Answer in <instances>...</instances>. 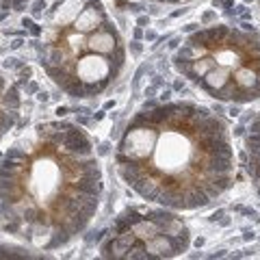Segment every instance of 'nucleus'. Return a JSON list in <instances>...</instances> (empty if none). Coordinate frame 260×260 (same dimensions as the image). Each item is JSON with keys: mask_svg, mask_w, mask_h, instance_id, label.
Wrapping results in <instances>:
<instances>
[{"mask_svg": "<svg viewBox=\"0 0 260 260\" xmlns=\"http://www.w3.org/2000/svg\"><path fill=\"white\" fill-rule=\"evenodd\" d=\"M102 193V167L82 126L35 124L0 161V230L39 251L61 249L87 230Z\"/></svg>", "mask_w": 260, "mask_h": 260, "instance_id": "1", "label": "nucleus"}, {"mask_svg": "<svg viewBox=\"0 0 260 260\" xmlns=\"http://www.w3.org/2000/svg\"><path fill=\"white\" fill-rule=\"evenodd\" d=\"M115 165L139 197L169 210L204 208L236 180L230 126L187 100L135 113L117 141Z\"/></svg>", "mask_w": 260, "mask_h": 260, "instance_id": "2", "label": "nucleus"}, {"mask_svg": "<svg viewBox=\"0 0 260 260\" xmlns=\"http://www.w3.org/2000/svg\"><path fill=\"white\" fill-rule=\"evenodd\" d=\"M37 54L69 98L104 93L126 65V41L102 0H57L44 13Z\"/></svg>", "mask_w": 260, "mask_h": 260, "instance_id": "3", "label": "nucleus"}, {"mask_svg": "<svg viewBox=\"0 0 260 260\" xmlns=\"http://www.w3.org/2000/svg\"><path fill=\"white\" fill-rule=\"evenodd\" d=\"M176 72L217 102L260 100V31L215 24L193 31L174 54Z\"/></svg>", "mask_w": 260, "mask_h": 260, "instance_id": "4", "label": "nucleus"}, {"mask_svg": "<svg viewBox=\"0 0 260 260\" xmlns=\"http://www.w3.org/2000/svg\"><path fill=\"white\" fill-rule=\"evenodd\" d=\"M189 225L169 208L132 206L117 215L100 245L102 258L163 260L189 251Z\"/></svg>", "mask_w": 260, "mask_h": 260, "instance_id": "5", "label": "nucleus"}, {"mask_svg": "<svg viewBox=\"0 0 260 260\" xmlns=\"http://www.w3.org/2000/svg\"><path fill=\"white\" fill-rule=\"evenodd\" d=\"M20 108H22V98H20L18 85L9 82L0 74V141L18 124Z\"/></svg>", "mask_w": 260, "mask_h": 260, "instance_id": "6", "label": "nucleus"}, {"mask_svg": "<svg viewBox=\"0 0 260 260\" xmlns=\"http://www.w3.org/2000/svg\"><path fill=\"white\" fill-rule=\"evenodd\" d=\"M245 169L251 178L256 193L260 195V113L249 121V130L245 135Z\"/></svg>", "mask_w": 260, "mask_h": 260, "instance_id": "7", "label": "nucleus"}, {"mask_svg": "<svg viewBox=\"0 0 260 260\" xmlns=\"http://www.w3.org/2000/svg\"><path fill=\"white\" fill-rule=\"evenodd\" d=\"M22 2H24V0H0V11H5V9H18Z\"/></svg>", "mask_w": 260, "mask_h": 260, "instance_id": "8", "label": "nucleus"}, {"mask_svg": "<svg viewBox=\"0 0 260 260\" xmlns=\"http://www.w3.org/2000/svg\"><path fill=\"white\" fill-rule=\"evenodd\" d=\"M154 2H163V5H184V2H191V0H154Z\"/></svg>", "mask_w": 260, "mask_h": 260, "instance_id": "9", "label": "nucleus"}, {"mask_svg": "<svg viewBox=\"0 0 260 260\" xmlns=\"http://www.w3.org/2000/svg\"><path fill=\"white\" fill-rule=\"evenodd\" d=\"M212 20H215V11H206V13L202 15V22H204V24H208V22H212Z\"/></svg>", "mask_w": 260, "mask_h": 260, "instance_id": "10", "label": "nucleus"}, {"mask_svg": "<svg viewBox=\"0 0 260 260\" xmlns=\"http://www.w3.org/2000/svg\"><path fill=\"white\" fill-rule=\"evenodd\" d=\"M228 113H230V115H232V117H238V115H241V104H232V106H230V111H228Z\"/></svg>", "mask_w": 260, "mask_h": 260, "instance_id": "11", "label": "nucleus"}, {"mask_svg": "<svg viewBox=\"0 0 260 260\" xmlns=\"http://www.w3.org/2000/svg\"><path fill=\"white\" fill-rule=\"evenodd\" d=\"M254 238H256V232H254V230H245V232H243V241H254Z\"/></svg>", "mask_w": 260, "mask_h": 260, "instance_id": "12", "label": "nucleus"}, {"mask_svg": "<svg viewBox=\"0 0 260 260\" xmlns=\"http://www.w3.org/2000/svg\"><path fill=\"white\" fill-rule=\"evenodd\" d=\"M130 50H132L135 54H139V52H141V44H139L137 39H135V41H130Z\"/></svg>", "mask_w": 260, "mask_h": 260, "instance_id": "13", "label": "nucleus"}, {"mask_svg": "<svg viewBox=\"0 0 260 260\" xmlns=\"http://www.w3.org/2000/svg\"><path fill=\"white\" fill-rule=\"evenodd\" d=\"M221 217H223V210H217V212H212V215H210V221H219Z\"/></svg>", "mask_w": 260, "mask_h": 260, "instance_id": "14", "label": "nucleus"}, {"mask_svg": "<svg viewBox=\"0 0 260 260\" xmlns=\"http://www.w3.org/2000/svg\"><path fill=\"white\" fill-rule=\"evenodd\" d=\"M108 152V143H102L100 148H98V154H106Z\"/></svg>", "mask_w": 260, "mask_h": 260, "instance_id": "15", "label": "nucleus"}, {"mask_svg": "<svg viewBox=\"0 0 260 260\" xmlns=\"http://www.w3.org/2000/svg\"><path fill=\"white\" fill-rule=\"evenodd\" d=\"M169 95H171V89H165V91H163V93H161V98H163V100H165V102H167V100H169Z\"/></svg>", "mask_w": 260, "mask_h": 260, "instance_id": "16", "label": "nucleus"}, {"mask_svg": "<svg viewBox=\"0 0 260 260\" xmlns=\"http://www.w3.org/2000/svg\"><path fill=\"white\" fill-rule=\"evenodd\" d=\"M243 130H245L243 126H236V128L232 130V132H234V137H238V135H243Z\"/></svg>", "mask_w": 260, "mask_h": 260, "instance_id": "17", "label": "nucleus"}, {"mask_svg": "<svg viewBox=\"0 0 260 260\" xmlns=\"http://www.w3.org/2000/svg\"><path fill=\"white\" fill-rule=\"evenodd\" d=\"M65 113H67V108H65V106H59V108H57V115H59V117H63Z\"/></svg>", "mask_w": 260, "mask_h": 260, "instance_id": "18", "label": "nucleus"}, {"mask_svg": "<svg viewBox=\"0 0 260 260\" xmlns=\"http://www.w3.org/2000/svg\"><path fill=\"white\" fill-rule=\"evenodd\" d=\"M230 221H232L230 217H221V219H219V223H221V225H230Z\"/></svg>", "mask_w": 260, "mask_h": 260, "instance_id": "19", "label": "nucleus"}, {"mask_svg": "<svg viewBox=\"0 0 260 260\" xmlns=\"http://www.w3.org/2000/svg\"><path fill=\"white\" fill-rule=\"evenodd\" d=\"M148 22H150V20H148V18H139V26H145V24H148Z\"/></svg>", "mask_w": 260, "mask_h": 260, "instance_id": "20", "label": "nucleus"}, {"mask_svg": "<svg viewBox=\"0 0 260 260\" xmlns=\"http://www.w3.org/2000/svg\"><path fill=\"white\" fill-rule=\"evenodd\" d=\"M243 2H245V5H247V2H251V0H243Z\"/></svg>", "mask_w": 260, "mask_h": 260, "instance_id": "21", "label": "nucleus"}, {"mask_svg": "<svg viewBox=\"0 0 260 260\" xmlns=\"http://www.w3.org/2000/svg\"><path fill=\"white\" fill-rule=\"evenodd\" d=\"M256 221H258V223H260V217H256Z\"/></svg>", "mask_w": 260, "mask_h": 260, "instance_id": "22", "label": "nucleus"}]
</instances>
